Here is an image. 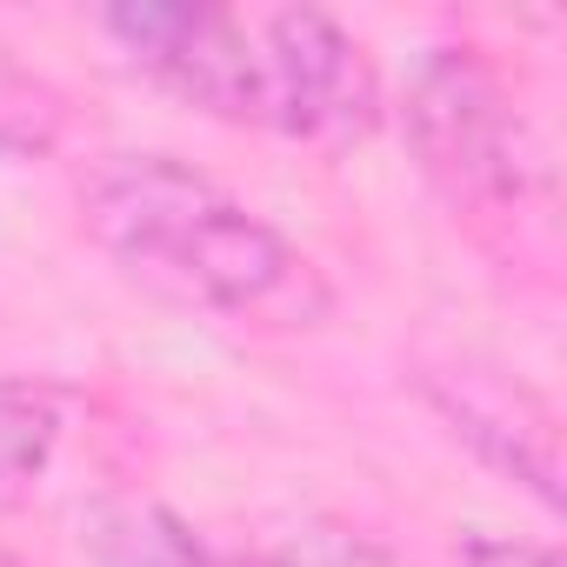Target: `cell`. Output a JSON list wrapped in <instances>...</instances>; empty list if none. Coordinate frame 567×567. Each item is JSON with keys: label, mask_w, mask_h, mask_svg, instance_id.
<instances>
[{"label": "cell", "mask_w": 567, "mask_h": 567, "mask_svg": "<svg viewBox=\"0 0 567 567\" xmlns=\"http://www.w3.org/2000/svg\"><path fill=\"white\" fill-rule=\"evenodd\" d=\"M81 214L134 288L174 308L280 334L321 328L334 308L321 267L288 234L174 154H107L81 181Z\"/></svg>", "instance_id": "1"}, {"label": "cell", "mask_w": 567, "mask_h": 567, "mask_svg": "<svg viewBox=\"0 0 567 567\" xmlns=\"http://www.w3.org/2000/svg\"><path fill=\"white\" fill-rule=\"evenodd\" d=\"M401 134L434 194L467 220H514L540 187L534 134L481 48H427L414 61Z\"/></svg>", "instance_id": "2"}, {"label": "cell", "mask_w": 567, "mask_h": 567, "mask_svg": "<svg viewBox=\"0 0 567 567\" xmlns=\"http://www.w3.org/2000/svg\"><path fill=\"white\" fill-rule=\"evenodd\" d=\"M101 28L114 34L127 68L174 101L234 127H267V54L247 14L200 8V0H134V8H107Z\"/></svg>", "instance_id": "3"}, {"label": "cell", "mask_w": 567, "mask_h": 567, "mask_svg": "<svg viewBox=\"0 0 567 567\" xmlns=\"http://www.w3.org/2000/svg\"><path fill=\"white\" fill-rule=\"evenodd\" d=\"M267 54V134L354 147L381 121V81L361 41L321 8H274L254 21Z\"/></svg>", "instance_id": "4"}, {"label": "cell", "mask_w": 567, "mask_h": 567, "mask_svg": "<svg viewBox=\"0 0 567 567\" xmlns=\"http://www.w3.org/2000/svg\"><path fill=\"white\" fill-rule=\"evenodd\" d=\"M94 567H220V554L161 501H107L87 520Z\"/></svg>", "instance_id": "5"}, {"label": "cell", "mask_w": 567, "mask_h": 567, "mask_svg": "<svg viewBox=\"0 0 567 567\" xmlns=\"http://www.w3.org/2000/svg\"><path fill=\"white\" fill-rule=\"evenodd\" d=\"M68 434V394L54 381H0V507L34 494Z\"/></svg>", "instance_id": "6"}, {"label": "cell", "mask_w": 567, "mask_h": 567, "mask_svg": "<svg viewBox=\"0 0 567 567\" xmlns=\"http://www.w3.org/2000/svg\"><path fill=\"white\" fill-rule=\"evenodd\" d=\"M61 134V94L0 41V154H41Z\"/></svg>", "instance_id": "7"}, {"label": "cell", "mask_w": 567, "mask_h": 567, "mask_svg": "<svg viewBox=\"0 0 567 567\" xmlns=\"http://www.w3.org/2000/svg\"><path fill=\"white\" fill-rule=\"evenodd\" d=\"M267 567H394V554L348 520H308L267 554Z\"/></svg>", "instance_id": "8"}, {"label": "cell", "mask_w": 567, "mask_h": 567, "mask_svg": "<svg viewBox=\"0 0 567 567\" xmlns=\"http://www.w3.org/2000/svg\"><path fill=\"white\" fill-rule=\"evenodd\" d=\"M461 567H560V554L540 540H520V534H467Z\"/></svg>", "instance_id": "9"}, {"label": "cell", "mask_w": 567, "mask_h": 567, "mask_svg": "<svg viewBox=\"0 0 567 567\" xmlns=\"http://www.w3.org/2000/svg\"><path fill=\"white\" fill-rule=\"evenodd\" d=\"M0 567H8V560H0Z\"/></svg>", "instance_id": "10"}]
</instances>
